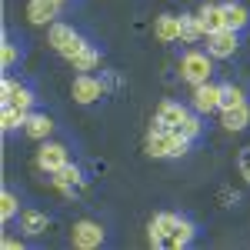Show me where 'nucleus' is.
<instances>
[{"instance_id":"1","label":"nucleus","mask_w":250,"mask_h":250,"mask_svg":"<svg viewBox=\"0 0 250 250\" xmlns=\"http://www.w3.org/2000/svg\"><path fill=\"white\" fill-rule=\"evenodd\" d=\"M190 144L193 140H187L180 130H167V127L150 124V134H147V154L150 157H184Z\"/></svg>"},{"instance_id":"2","label":"nucleus","mask_w":250,"mask_h":250,"mask_svg":"<svg viewBox=\"0 0 250 250\" xmlns=\"http://www.w3.org/2000/svg\"><path fill=\"white\" fill-rule=\"evenodd\" d=\"M47 43H50V47H54V50H57L60 57H77L80 50H83V47H87V40L80 37L77 30H74V27H70V23H57V20H54V23H50V34H47Z\"/></svg>"},{"instance_id":"3","label":"nucleus","mask_w":250,"mask_h":250,"mask_svg":"<svg viewBox=\"0 0 250 250\" xmlns=\"http://www.w3.org/2000/svg\"><path fill=\"white\" fill-rule=\"evenodd\" d=\"M210 74H213V57L210 54H204V50H187V54L180 57V80H187L190 87L207 83Z\"/></svg>"},{"instance_id":"4","label":"nucleus","mask_w":250,"mask_h":250,"mask_svg":"<svg viewBox=\"0 0 250 250\" xmlns=\"http://www.w3.org/2000/svg\"><path fill=\"white\" fill-rule=\"evenodd\" d=\"M0 104H3V107H17V110H27V114H30V107H34V90L23 87V83L14 80V77H3V83H0Z\"/></svg>"},{"instance_id":"5","label":"nucleus","mask_w":250,"mask_h":250,"mask_svg":"<svg viewBox=\"0 0 250 250\" xmlns=\"http://www.w3.org/2000/svg\"><path fill=\"white\" fill-rule=\"evenodd\" d=\"M70 244L77 250H94L104 244V227L97 224V220H77L74 227H70Z\"/></svg>"},{"instance_id":"6","label":"nucleus","mask_w":250,"mask_h":250,"mask_svg":"<svg viewBox=\"0 0 250 250\" xmlns=\"http://www.w3.org/2000/svg\"><path fill=\"white\" fill-rule=\"evenodd\" d=\"M237 47H240V40H237V30H230V27H224V30L207 37V54L213 60H230L237 54Z\"/></svg>"},{"instance_id":"7","label":"nucleus","mask_w":250,"mask_h":250,"mask_svg":"<svg viewBox=\"0 0 250 250\" xmlns=\"http://www.w3.org/2000/svg\"><path fill=\"white\" fill-rule=\"evenodd\" d=\"M187 117L190 110L184 107V104H177V100H164L160 107H157V127H167V130H180L184 124H187Z\"/></svg>"},{"instance_id":"8","label":"nucleus","mask_w":250,"mask_h":250,"mask_svg":"<svg viewBox=\"0 0 250 250\" xmlns=\"http://www.w3.org/2000/svg\"><path fill=\"white\" fill-rule=\"evenodd\" d=\"M70 94H74L77 104H94V100L104 97V83L97 77H90V74H77L74 83H70Z\"/></svg>"},{"instance_id":"9","label":"nucleus","mask_w":250,"mask_h":250,"mask_svg":"<svg viewBox=\"0 0 250 250\" xmlns=\"http://www.w3.org/2000/svg\"><path fill=\"white\" fill-rule=\"evenodd\" d=\"M193 110L204 117V114H213V110H220V87L217 83H197L193 87Z\"/></svg>"},{"instance_id":"10","label":"nucleus","mask_w":250,"mask_h":250,"mask_svg":"<svg viewBox=\"0 0 250 250\" xmlns=\"http://www.w3.org/2000/svg\"><path fill=\"white\" fill-rule=\"evenodd\" d=\"M60 7H63V0H30L27 3V20L37 23V27L54 23L60 17Z\"/></svg>"},{"instance_id":"11","label":"nucleus","mask_w":250,"mask_h":250,"mask_svg":"<svg viewBox=\"0 0 250 250\" xmlns=\"http://www.w3.org/2000/svg\"><path fill=\"white\" fill-rule=\"evenodd\" d=\"M63 164H70V160H67V147H63V144H47V140H43V147L37 150V167L47 170V173H57Z\"/></svg>"},{"instance_id":"12","label":"nucleus","mask_w":250,"mask_h":250,"mask_svg":"<svg viewBox=\"0 0 250 250\" xmlns=\"http://www.w3.org/2000/svg\"><path fill=\"white\" fill-rule=\"evenodd\" d=\"M177 224H180V217L177 213H157L154 220H150V244L154 247H167V240H170V233L177 230Z\"/></svg>"},{"instance_id":"13","label":"nucleus","mask_w":250,"mask_h":250,"mask_svg":"<svg viewBox=\"0 0 250 250\" xmlns=\"http://www.w3.org/2000/svg\"><path fill=\"white\" fill-rule=\"evenodd\" d=\"M220 124H224V130H244L250 127V104H237L230 110H220Z\"/></svg>"},{"instance_id":"14","label":"nucleus","mask_w":250,"mask_h":250,"mask_svg":"<svg viewBox=\"0 0 250 250\" xmlns=\"http://www.w3.org/2000/svg\"><path fill=\"white\" fill-rule=\"evenodd\" d=\"M197 17H200V23H204L207 37L227 27V23H224V3H204V7L197 10Z\"/></svg>"},{"instance_id":"15","label":"nucleus","mask_w":250,"mask_h":250,"mask_svg":"<svg viewBox=\"0 0 250 250\" xmlns=\"http://www.w3.org/2000/svg\"><path fill=\"white\" fill-rule=\"evenodd\" d=\"M154 34H157V40H160V43H177V40H180V17H173V14L157 17Z\"/></svg>"},{"instance_id":"16","label":"nucleus","mask_w":250,"mask_h":250,"mask_svg":"<svg viewBox=\"0 0 250 250\" xmlns=\"http://www.w3.org/2000/svg\"><path fill=\"white\" fill-rule=\"evenodd\" d=\"M50 227V220H47V213H40V210H20V230L27 233V237H40V233Z\"/></svg>"},{"instance_id":"17","label":"nucleus","mask_w":250,"mask_h":250,"mask_svg":"<svg viewBox=\"0 0 250 250\" xmlns=\"http://www.w3.org/2000/svg\"><path fill=\"white\" fill-rule=\"evenodd\" d=\"M50 130H54V120L47 114H27V124H23V134L27 137H34V140H47L50 137Z\"/></svg>"},{"instance_id":"18","label":"nucleus","mask_w":250,"mask_h":250,"mask_svg":"<svg viewBox=\"0 0 250 250\" xmlns=\"http://www.w3.org/2000/svg\"><path fill=\"white\" fill-rule=\"evenodd\" d=\"M224 23L240 34V30L250 23V10L244 7V3H224Z\"/></svg>"},{"instance_id":"19","label":"nucleus","mask_w":250,"mask_h":250,"mask_svg":"<svg viewBox=\"0 0 250 250\" xmlns=\"http://www.w3.org/2000/svg\"><path fill=\"white\" fill-rule=\"evenodd\" d=\"M197 40H207V30H204L200 17L197 14L193 17H180V43H197Z\"/></svg>"},{"instance_id":"20","label":"nucleus","mask_w":250,"mask_h":250,"mask_svg":"<svg viewBox=\"0 0 250 250\" xmlns=\"http://www.w3.org/2000/svg\"><path fill=\"white\" fill-rule=\"evenodd\" d=\"M70 63H74V70H80V74H90V70L100 67V50H97L94 43H87L77 57H70Z\"/></svg>"},{"instance_id":"21","label":"nucleus","mask_w":250,"mask_h":250,"mask_svg":"<svg viewBox=\"0 0 250 250\" xmlns=\"http://www.w3.org/2000/svg\"><path fill=\"white\" fill-rule=\"evenodd\" d=\"M77 184H80V170L74 167V164H63V167L54 173V187H57V190H63V193H70Z\"/></svg>"},{"instance_id":"22","label":"nucleus","mask_w":250,"mask_h":250,"mask_svg":"<svg viewBox=\"0 0 250 250\" xmlns=\"http://www.w3.org/2000/svg\"><path fill=\"white\" fill-rule=\"evenodd\" d=\"M193 233H197V227H193L190 220H184V217H180V224H177V230L170 233V240H167V247H173V250H180V247H190Z\"/></svg>"},{"instance_id":"23","label":"nucleus","mask_w":250,"mask_h":250,"mask_svg":"<svg viewBox=\"0 0 250 250\" xmlns=\"http://www.w3.org/2000/svg\"><path fill=\"white\" fill-rule=\"evenodd\" d=\"M27 124V110H17V107H3V114H0V130L3 134H10V130H20Z\"/></svg>"},{"instance_id":"24","label":"nucleus","mask_w":250,"mask_h":250,"mask_svg":"<svg viewBox=\"0 0 250 250\" xmlns=\"http://www.w3.org/2000/svg\"><path fill=\"white\" fill-rule=\"evenodd\" d=\"M247 94H244V87H237V83H224L220 87V110H230L237 104H244Z\"/></svg>"},{"instance_id":"25","label":"nucleus","mask_w":250,"mask_h":250,"mask_svg":"<svg viewBox=\"0 0 250 250\" xmlns=\"http://www.w3.org/2000/svg\"><path fill=\"white\" fill-rule=\"evenodd\" d=\"M17 210H20L17 197H14L10 190H3V193H0V217H3V224H10V220L17 217Z\"/></svg>"},{"instance_id":"26","label":"nucleus","mask_w":250,"mask_h":250,"mask_svg":"<svg viewBox=\"0 0 250 250\" xmlns=\"http://www.w3.org/2000/svg\"><path fill=\"white\" fill-rule=\"evenodd\" d=\"M200 130H204V124H200V114L193 110V114L187 117V124L180 127V134L187 137V140H197V137H200Z\"/></svg>"},{"instance_id":"27","label":"nucleus","mask_w":250,"mask_h":250,"mask_svg":"<svg viewBox=\"0 0 250 250\" xmlns=\"http://www.w3.org/2000/svg\"><path fill=\"white\" fill-rule=\"evenodd\" d=\"M14 63H17V47L3 37V47H0V67H3V70H10Z\"/></svg>"},{"instance_id":"28","label":"nucleus","mask_w":250,"mask_h":250,"mask_svg":"<svg viewBox=\"0 0 250 250\" xmlns=\"http://www.w3.org/2000/svg\"><path fill=\"white\" fill-rule=\"evenodd\" d=\"M240 170H244V177H247V184H250V150L240 154Z\"/></svg>"},{"instance_id":"29","label":"nucleus","mask_w":250,"mask_h":250,"mask_svg":"<svg viewBox=\"0 0 250 250\" xmlns=\"http://www.w3.org/2000/svg\"><path fill=\"white\" fill-rule=\"evenodd\" d=\"M3 247L7 250H20V240L17 237H3Z\"/></svg>"}]
</instances>
